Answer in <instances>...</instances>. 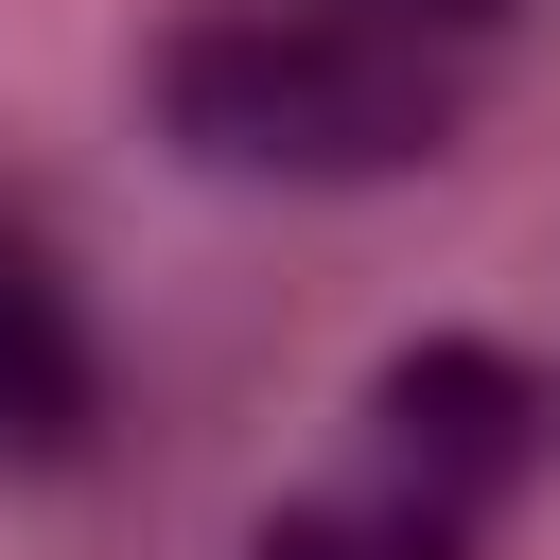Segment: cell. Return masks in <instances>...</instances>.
Instances as JSON below:
<instances>
[{
	"mask_svg": "<svg viewBox=\"0 0 560 560\" xmlns=\"http://www.w3.org/2000/svg\"><path fill=\"white\" fill-rule=\"evenodd\" d=\"M158 122L262 192H368L455 140V52L385 0H192L158 35Z\"/></svg>",
	"mask_w": 560,
	"mask_h": 560,
	"instance_id": "1",
	"label": "cell"
},
{
	"mask_svg": "<svg viewBox=\"0 0 560 560\" xmlns=\"http://www.w3.org/2000/svg\"><path fill=\"white\" fill-rule=\"evenodd\" d=\"M525 455H542V368L490 350V332H420V350L368 385L350 455H332L298 508H262L245 560H472L490 508L525 490Z\"/></svg>",
	"mask_w": 560,
	"mask_h": 560,
	"instance_id": "2",
	"label": "cell"
},
{
	"mask_svg": "<svg viewBox=\"0 0 560 560\" xmlns=\"http://www.w3.org/2000/svg\"><path fill=\"white\" fill-rule=\"evenodd\" d=\"M105 455V332L70 245L0 192V472H88Z\"/></svg>",
	"mask_w": 560,
	"mask_h": 560,
	"instance_id": "3",
	"label": "cell"
},
{
	"mask_svg": "<svg viewBox=\"0 0 560 560\" xmlns=\"http://www.w3.org/2000/svg\"><path fill=\"white\" fill-rule=\"evenodd\" d=\"M385 18H420V35H472V18H508V0H385Z\"/></svg>",
	"mask_w": 560,
	"mask_h": 560,
	"instance_id": "4",
	"label": "cell"
}]
</instances>
